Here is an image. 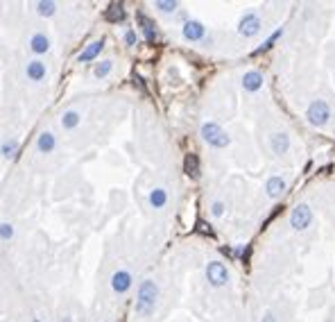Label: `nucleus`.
Returning <instances> with one entry per match:
<instances>
[{"label": "nucleus", "mask_w": 335, "mask_h": 322, "mask_svg": "<svg viewBox=\"0 0 335 322\" xmlns=\"http://www.w3.org/2000/svg\"><path fill=\"white\" fill-rule=\"evenodd\" d=\"M157 297H159V286L152 279H145L138 288V302H136V309L140 315H150L157 306Z\"/></svg>", "instance_id": "obj_1"}, {"label": "nucleus", "mask_w": 335, "mask_h": 322, "mask_svg": "<svg viewBox=\"0 0 335 322\" xmlns=\"http://www.w3.org/2000/svg\"><path fill=\"white\" fill-rule=\"evenodd\" d=\"M306 118L313 127H324V125L331 120V107L326 100H313L306 109Z\"/></svg>", "instance_id": "obj_2"}, {"label": "nucleus", "mask_w": 335, "mask_h": 322, "mask_svg": "<svg viewBox=\"0 0 335 322\" xmlns=\"http://www.w3.org/2000/svg\"><path fill=\"white\" fill-rule=\"evenodd\" d=\"M202 139L206 141L208 145H213V148H227V145L231 143V136L217 123H204L202 125Z\"/></svg>", "instance_id": "obj_3"}, {"label": "nucleus", "mask_w": 335, "mask_h": 322, "mask_svg": "<svg viewBox=\"0 0 335 322\" xmlns=\"http://www.w3.org/2000/svg\"><path fill=\"white\" fill-rule=\"evenodd\" d=\"M290 225H292V229H297V232L308 229L310 225H313V209H310L308 204H299V207H294L292 213H290Z\"/></svg>", "instance_id": "obj_4"}, {"label": "nucleus", "mask_w": 335, "mask_h": 322, "mask_svg": "<svg viewBox=\"0 0 335 322\" xmlns=\"http://www.w3.org/2000/svg\"><path fill=\"white\" fill-rule=\"evenodd\" d=\"M206 279L211 286H225L229 281V270L222 261H211L206 266Z\"/></svg>", "instance_id": "obj_5"}, {"label": "nucleus", "mask_w": 335, "mask_h": 322, "mask_svg": "<svg viewBox=\"0 0 335 322\" xmlns=\"http://www.w3.org/2000/svg\"><path fill=\"white\" fill-rule=\"evenodd\" d=\"M238 32H240L242 37H256V34L260 32V16H258V14H254V12L245 14V16L240 18Z\"/></svg>", "instance_id": "obj_6"}, {"label": "nucleus", "mask_w": 335, "mask_h": 322, "mask_svg": "<svg viewBox=\"0 0 335 322\" xmlns=\"http://www.w3.org/2000/svg\"><path fill=\"white\" fill-rule=\"evenodd\" d=\"M129 286H132V272L118 270L114 277H111V288H114L116 293H127Z\"/></svg>", "instance_id": "obj_7"}, {"label": "nucleus", "mask_w": 335, "mask_h": 322, "mask_svg": "<svg viewBox=\"0 0 335 322\" xmlns=\"http://www.w3.org/2000/svg\"><path fill=\"white\" fill-rule=\"evenodd\" d=\"M242 86H245V91L254 93V91H258L260 86H263V75H260L258 71L245 73V77H242Z\"/></svg>", "instance_id": "obj_8"}, {"label": "nucleus", "mask_w": 335, "mask_h": 322, "mask_svg": "<svg viewBox=\"0 0 335 322\" xmlns=\"http://www.w3.org/2000/svg\"><path fill=\"white\" fill-rule=\"evenodd\" d=\"M272 152H276V154H283V152H288V148H290V136L285 134V132H276V134H272Z\"/></svg>", "instance_id": "obj_9"}, {"label": "nucleus", "mask_w": 335, "mask_h": 322, "mask_svg": "<svg viewBox=\"0 0 335 322\" xmlns=\"http://www.w3.org/2000/svg\"><path fill=\"white\" fill-rule=\"evenodd\" d=\"M138 23H140V30H143V34H145V41L147 43L157 41V27H154V23L150 21L143 12H138Z\"/></svg>", "instance_id": "obj_10"}, {"label": "nucleus", "mask_w": 335, "mask_h": 322, "mask_svg": "<svg viewBox=\"0 0 335 322\" xmlns=\"http://www.w3.org/2000/svg\"><path fill=\"white\" fill-rule=\"evenodd\" d=\"M183 37L188 41H200V39H204V25L200 21H188L183 25Z\"/></svg>", "instance_id": "obj_11"}, {"label": "nucleus", "mask_w": 335, "mask_h": 322, "mask_svg": "<svg viewBox=\"0 0 335 322\" xmlns=\"http://www.w3.org/2000/svg\"><path fill=\"white\" fill-rule=\"evenodd\" d=\"M102 48H104V41H93V43H91V46H86V48H84V52H82V55L77 57V61H80V64H86V61H93L95 57H98L100 52H102Z\"/></svg>", "instance_id": "obj_12"}, {"label": "nucleus", "mask_w": 335, "mask_h": 322, "mask_svg": "<svg viewBox=\"0 0 335 322\" xmlns=\"http://www.w3.org/2000/svg\"><path fill=\"white\" fill-rule=\"evenodd\" d=\"M283 191H285V179L283 177H270L268 184H265V193H268L270 198H279Z\"/></svg>", "instance_id": "obj_13"}, {"label": "nucleus", "mask_w": 335, "mask_h": 322, "mask_svg": "<svg viewBox=\"0 0 335 322\" xmlns=\"http://www.w3.org/2000/svg\"><path fill=\"white\" fill-rule=\"evenodd\" d=\"M125 18H127V14H125V7L120 3H111L109 9H106V21L109 23H123Z\"/></svg>", "instance_id": "obj_14"}, {"label": "nucleus", "mask_w": 335, "mask_h": 322, "mask_svg": "<svg viewBox=\"0 0 335 322\" xmlns=\"http://www.w3.org/2000/svg\"><path fill=\"white\" fill-rule=\"evenodd\" d=\"M183 170H186L188 177H200V157L197 154H186V159H183Z\"/></svg>", "instance_id": "obj_15"}, {"label": "nucleus", "mask_w": 335, "mask_h": 322, "mask_svg": "<svg viewBox=\"0 0 335 322\" xmlns=\"http://www.w3.org/2000/svg\"><path fill=\"white\" fill-rule=\"evenodd\" d=\"M55 145H57L55 134H50V132H43V134L39 136V141H36L39 152H52V150H55Z\"/></svg>", "instance_id": "obj_16"}, {"label": "nucleus", "mask_w": 335, "mask_h": 322, "mask_svg": "<svg viewBox=\"0 0 335 322\" xmlns=\"http://www.w3.org/2000/svg\"><path fill=\"white\" fill-rule=\"evenodd\" d=\"M30 48L36 55H43V52H48V48H50V41H48L46 34H34L30 39Z\"/></svg>", "instance_id": "obj_17"}, {"label": "nucleus", "mask_w": 335, "mask_h": 322, "mask_svg": "<svg viewBox=\"0 0 335 322\" xmlns=\"http://www.w3.org/2000/svg\"><path fill=\"white\" fill-rule=\"evenodd\" d=\"M27 77H30L32 82H39V80H43L46 77V66H43V61H30L27 64Z\"/></svg>", "instance_id": "obj_18"}, {"label": "nucleus", "mask_w": 335, "mask_h": 322, "mask_svg": "<svg viewBox=\"0 0 335 322\" xmlns=\"http://www.w3.org/2000/svg\"><path fill=\"white\" fill-rule=\"evenodd\" d=\"M166 202H168V193L163 191V188H154V191L150 193V204H152L154 209L166 207Z\"/></svg>", "instance_id": "obj_19"}, {"label": "nucleus", "mask_w": 335, "mask_h": 322, "mask_svg": "<svg viewBox=\"0 0 335 322\" xmlns=\"http://www.w3.org/2000/svg\"><path fill=\"white\" fill-rule=\"evenodd\" d=\"M77 123H80V114H77V111H66L64 118H61V125H64L66 130L77 127Z\"/></svg>", "instance_id": "obj_20"}, {"label": "nucleus", "mask_w": 335, "mask_h": 322, "mask_svg": "<svg viewBox=\"0 0 335 322\" xmlns=\"http://www.w3.org/2000/svg\"><path fill=\"white\" fill-rule=\"evenodd\" d=\"M36 12L41 14V16H52V14L57 12V5H55V3H48V0H43V3H36Z\"/></svg>", "instance_id": "obj_21"}, {"label": "nucleus", "mask_w": 335, "mask_h": 322, "mask_svg": "<svg viewBox=\"0 0 335 322\" xmlns=\"http://www.w3.org/2000/svg\"><path fill=\"white\" fill-rule=\"evenodd\" d=\"M281 34H283V30H276V32H274V34H272V37L268 39V41H265V43H263V46H260V48H258V50H256V55H260V52H265V50H270V48H272V46H274V41H276V39H281Z\"/></svg>", "instance_id": "obj_22"}, {"label": "nucleus", "mask_w": 335, "mask_h": 322, "mask_svg": "<svg viewBox=\"0 0 335 322\" xmlns=\"http://www.w3.org/2000/svg\"><path fill=\"white\" fill-rule=\"evenodd\" d=\"M111 68H114V64H111V59H106V61H102V64L95 68V77H106L111 73Z\"/></svg>", "instance_id": "obj_23"}, {"label": "nucleus", "mask_w": 335, "mask_h": 322, "mask_svg": "<svg viewBox=\"0 0 335 322\" xmlns=\"http://www.w3.org/2000/svg\"><path fill=\"white\" fill-rule=\"evenodd\" d=\"M157 7L161 9V12L170 14V12H174V9L179 7V3H174V0H159V3H157Z\"/></svg>", "instance_id": "obj_24"}, {"label": "nucleus", "mask_w": 335, "mask_h": 322, "mask_svg": "<svg viewBox=\"0 0 335 322\" xmlns=\"http://www.w3.org/2000/svg\"><path fill=\"white\" fill-rule=\"evenodd\" d=\"M14 150H16V141H7V143L3 145V154L5 157H14Z\"/></svg>", "instance_id": "obj_25"}, {"label": "nucleus", "mask_w": 335, "mask_h": 322, "mask_svg": "<svg viewBox=\"0 0 335 322\" xmlns=\"http://www.w3.org/2000/svg\"><path fill=\"white\" fill-rule=\"evenodd\" d=\"M211 211H213V216H215V218H220L222 213H225V204H222V202H213Z\"/></svg>", "instance_id": "obj_26"}, {"label": "nucleus", "mask_w": 335, "mask_h": 322, "mask_svg": "<svg viewBox=\"0 0 335 322\" xmlns=\"http://www.w3.org/2000/svg\"><path fill=\"white\" fill-rule=\"evenodd\" d=\"M12 234H14L12 225H0V236L3 238H12Z\"/></svg>", "instance_id": "obj_27"}, {"label": "nucleus", "mask_w": 335, "mask_h": 322, "mask_svg": "<svg viewBox=\"0 0 335 322\" xmlns=\"http://www.w3.org/2000/svg\"><path fill=\"white\" fill-rule=\"evenodd\" d=\"M125 41H127V46H134V43H136V34L132 30H127V34H125Z\"/></svg>", "instance_id": "obj_28"}, {"label": "nucleus", "mask_w": 335, "mask_h": 322, "mask_svg": "<svg viewBox=\"0 0 335 322\" xmlns=\"http://www.w3.org/2000/svg\"><path fill=\"white\" fill-rule=\"evenodd\" d=\"M197 232H204V234H213V232H211V227H206V222H200V225H197Z\"/></svg>", "instance_id": "obj_29"}, {"label": "nucleus", "mask_w": 335, "mask_h": 322, "mask_svg": "<svg viewBox=\"0 0 335 322\" xmlns=\"http://www.w3.org/2000/svg\"><path fill=\"white\" fill-rule=\"evenodd\" d=\"M263 322H276L274 313H265V315H263Z\"/></svg>", "instance_id": "obj_30"}, {"label": "nucleus", "mask_w": 335, "mask_h": 322, "mask_svg": "<svg viewBox=\"0 0 335 322\" xmlns=\"http://www.w3.org/2000/svg\"><path fill=\"white\" fill-rule=\"evenodd\" d=\"M34 322H41V320H34Z\"/></svg>", "instance_id": "obj_31"}]
</instances>
